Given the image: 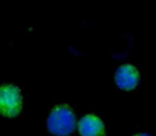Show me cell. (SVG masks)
Wrapping results in <instances>:
<instances>
[{
	"label": "cell",
	"mask_w": 156,
	"mask_h": 136,
	"mask_svg": "<svg viewBox=\"0 0 156 136\" xmlns=\"http://www.w3.org/2000/svg\"><path fill=\"white\" fill-rule=\"evenodd\" d=\"M75 113L66 104L54 106L47 120L48 130L54 136H69L75 131Z\"/></svg>",
	"instance_id": "1"
},
{
	"label": "cell",
	"mask_w": 156,
	"mask_h": 136,
	"mask_svg": "<svg viewBox=\"0 0 156 136\" xmlns=\"http://www.w3.org/2000/svg\"><path fill=\"white\" fill-rule=\"evenodd\" d=\"M22 108V96L18 87L3 85L0 87V114L13 118L20 114Z\"/></svg>",
	"instance_id": "2"
},
{
	"label": "cell",
	"mask_w": 156,
	"mask_h": 136,
	"mask_svg": "<svg viewBox=\"0 0 156 136\" xmlns=\"http://www.w3.org/2000/svg\"><path fill=\"white\" fill-rule=\"evenodd\" d=\"M139 72L135 66L125 64L121 65L115 73V82L117 86L123 90H132L139 83Z\"/></svg>",
	"instance_id": "3"
},
{
	"label": "cell",
	"mask_w": 156,
	"mask_h": 136,
	"mask_svg": "<svg viewBox=\"0 0 156 136\" xmlns=\"http://www.w3.org/2000/svg\"><path fill=\"white\" fill-rule=\"evenodd\" d=\"M81 136H103L105 128L103 121L98 116L89 114L81 118L78 124Z\"/></svg>",
	"instance_id": "4"
},
{
	"label": "cell",
	"mask_w": 156,
	"mask_h": 136,
	"mask_svg": "<svg viewBox=\"0 0 156 136\" xmlns=\"http://www.w3.org/2000/svg\"><path fill=\"white\" fill-rule=\"evenodd\" d=\"M135 136H151V135L148 133H139V134H136Z\"/></svg>",
	"instance_id": "5"
}]
</instances>
